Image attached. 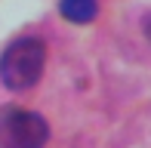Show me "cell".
Wrapping results in <instances>:
<instances>
[{
  "instance_id": "obj_1",
  "label": "cell",
  "mask_w": 151,
  "mask_h": 148,
  "mask_svg": "<svg viewBox=\"0 0 151 148\" xmlns=\"http://www.w3.org/2000/svg\"><path fill=\"white\" fill-rule=\"evenodd\" d=\"M46 62V46L37 37H19L0 56V80L9 90H28L40 80Z\"/></svg>"
},
{
  "instance_id": "obj_2",
  "label": "cell",
  "mask_w": 151,
  "mask_h": 148,
  "mask_svg": "<svg viewBox=\"0 0 151 148\" xmlns=\"http://www.w3.org/2000/svg\"><path fill=\"white\" fill-rule=\"evenodd\" d=\"M50 126L40 114L25 108H9L0 114V148H43Z\"/></svg>"
},
{
  "instance_id": "obj_3",
  "label": "cell",
  "mask_w": 151,
  "mask_h": 148,
  "mask_svg": "<svg viewBox=\"0 0 151 148\" xmlns=\"http://www.w3.org/2000/svg\"><path fill=\"white\" fill-rule=\"evenodd\" d=\"M59 9H62V16H65L68 22L83 25V22H93L96 19L99 6H96V0H62Z\"/></svg>"
},
{
  "instance_id": "obj_4",
  "label": "cell",
  "mask_w": 151,
  "mask_h": 148,
  "mask_svg": "<svg viewBox=\"0 0 151 148\" xmlns=\"http://www.w3.org/2000/svg\"><path fill=\"white\" fill-rule=\"evenodd\" d=\"M145 31H148V40H151V19H148V25H145Z\"/></svg>"
}]
</instances>
